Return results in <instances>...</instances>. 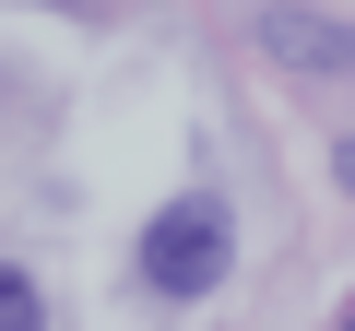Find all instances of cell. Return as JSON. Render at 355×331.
I'll use <instances>...</instances> for the list:
<instances>
[{"mask_svg":"<svg viewBox=\"0 0 355 331\" xmlns=\"http://www.w3.org/2000/svg\"><path fill=\"white\" fill-rule=\"evenodd\" d=\"M237 272V202L225 190H178V202H154V225H142V284L154 296H214Z\"/></svg>","mask_w":355,"mask_h":331,"instance_id":"obj_1","label":"cell"},{"mask_svg":"<svg viewBox=\"0 0 355 331\" xmlns=\"http://www.w3.org/2000/svg\"><path fill=\"white\" fill-rule=\"evenodd\" d=\"M261 48H272L284 71H355V24L308 12V0H272V12H261Z\"/></svg>","mask_w":355,"mask_h":331,"instance_id":"obj_2","label":"cell"},{"mask_svg":"<svg viewBox=\"0 0 355 331\" xmlns=\"http://www.w3.org/2000/svg\"><path fill=\"white\" fill-rule=\"evenodd\" d=\"M0 331H48V296H36V272H12V260H0Z\"/></svg>","mask_w":355,"mask_h":331,"instance_id":"obj_3","label":"cell"},{"mask_svg":"<svg viewBox=\"0 0 355 331\" xmlns=\"http://www.w3.org/2000/svg\"><path fill=\"white\" fill-rule=\"evenodd\" d=\"M343 331H355V319H343Z\"/></svg>","mask_w":355,"mask_h":331,"instance_id":"obj_4","label":"cell"}]
</instances>
